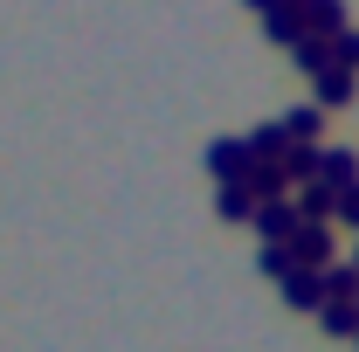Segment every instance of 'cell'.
I'll list each match as a JSON object with an SVG mask.
<instances>
[{
  "label": "cell",
  "instance_id": "1",
  "mask_svg": "<svg viewBox=\"0 0 359 352\" xmlns=\"http://www.w3.org/2000/svg\"><path fill=\"white\" fill-rule=\"evenodd\" d=\"M297 269H325L332 263V221H297V235L283 242Z\"/></svg>",
  "mask_w": 359,
  "mask_h": 352
},
{
  "label": "cell",
  "instance_id": "2",
  "mask_svg": "<svg viewBox=\"0 0 359 352\" xmlns=\"http://www.w3.org/2000/svg\"><path fill=\"white\" fill-rule=\"evenodd\" d=\"M249 221H256V235H263V242H290V235H297V221H304V215H297V201L283 194V201H263V208H256Z\"/></svg>",
  "mask_w": 359,
  "mask_h": 352
},
{
  "label": "cell",
  "instance_id": "3",
  "mask_svg": "<svg viewBox=\"0 0 359 352\" xmlns=\"http://www.w3.org/2000/svg\"><path fill=\"white\" fill-rule=\"evenodd\" d=\"M318 180H325L332 194H346V187L359 180V152L353 145H318Z\"/></svg>",
  "mask_w": 359,
  "mask_h": 352
},
{
  "label": "cell",
  "instance_id": "4",
  "mask_svg": "<svg viewBox=\"0 0 359 352\" xmlns=\"http://www.w3.org/2000/svg\"><path fill=\"white\" fill-rule=\"evenodd\" d=\"M276 290H283L290 311H325V276H318V269H290Z\"/></svg>",
  "mask_w": 359,
  "mask_h": 352
},
{
  "label": "cell",
  "instance_id": "5",
  "mask_svg": "<svg viewBox=\"0 0 359 352\" xmlns=\"http://www.w3.org/2000/svg\"><path fill=\"white\" fill-rule=\"evenodd\" d=\"M297 14H304V35H318V42H332L339 28H353L346 21V0H304Z\"/></svg>",
  "mask_w": 359,
  "mask_h": 352
},
{
  "label": "cell",
  "instance_id": "6",
  "mask_svg": "<svg viewBox=\"0 0 359 352\" xmlns=\"http://www.w3.org/2000/svg\"><path fill=\"white\" fill-rule=\"evenodd\" d=\"M311 104H318V111L353 104V69H339V62H332V69H318V76H311Z\"/></svg>",
  "mask_w": 359,
  "mask_h": 352
},
{
  "label": "cell",
  "instance_id": "7",
  "mask_svg": "<svg viewBox=\"0 0 359 352\" xmlns=\"http://www.w3.org/2000/svg\"><path fill=\"white\" fill-rule=\"evenodd\" d=\"M242 166H249V145L242 138H208V173L215 180H242Z\"/></svg>",
  "mask_w": 359,
  "mask_h": 352
},
{
  "label": "cell",
  "instance_id": "8",
  "mask_svg": "<svg viewBox=\"0 0 359 352\" xmlns=\"http://www.w3.org/2000/svg\"><path fill=\"white\" fill-rule=\"evenodd\" d=\"M276 125H283L290 145H325V111H318V104H297V111H290V118H276Z\"/></svg>",
  "mask_w": 359,
  "mask_h": 352
},
{
  "label": "cell",
  "instance_id": "9",
  "mask_svg": "<svg viewBox=\"0 0 359 352\" xmlns=\"http://www.w3.org/2000/svg\"><path fill=\"white\" fill-rule=\"evenodd\" d=\"M242 145H249V159H263V166H276V159L290 152V138H283V125H276V118H263V125L242 138Z\"/></svg>",
  "mask_w": 359,
  "mask_h": 352
},
{
  "label": "cell",
  "instance_id": "10",
  "mask_svg": "<svg viewBox=\"0 0 359 352\" xmlns=\"http://www.w3.org/2000/svg\"><path fill=\"white\" fill-rule=\"evenodd\" d=\"M325 304H359V269L353 263H325Z\"/></svg>",
  "mask_w": 359,
  "mask_h": 352
},
{
  "label": "cell",
  "instance_id": "11",
  "mask_svg": "<svg viewBox=\"0 0 359 352\" xmlns=\"http://www.w3.org/2000/svg\"><path fill=\"white\" fill-rule=\"evenodd\" d=\"M263 35H269V42H290V48H297V35H304V14H297L290 0H276V7L263 14Z\"/></svg>",
  "mask_w": 359,
  "mask_h": 352
},
{
  "label": "cell",
  "instance_id": "12",
  "mask_svg": "<svg viewBox=\"0 0 359 352\" xmlns=\"http://www.w3.org/2000/svg\"><path fill=\"white\" fill-rule=\"evenodd\" d=\"M215 215H222V221H249V215H256V201H249V187H242V180H222Z\"/></svg>",
  "mask_w": 359,
  "mask_h": 352
},
{
  "label": "cell",
  "instance_id": "13",
  "mask_svg": "<svg viewBox=\"0 0 359 352\" xmlns=\"http://www.w3.org/2000/svg\"><path fill=\"white\" fill-rule=\"evenodd\" d=\"M318 332H332V339H359V304H325V311H318Z\"/></svg>",
  "mask_w": 359,
  "mask_h": 352
},
{
  "label": "cell",
  "instance_id": "14",
  "mask_svg": "<svg viewBox=\"0 0 359 352\" xmlns=\"http://www.w3.org/2000/svg\"><path fill=\"white\" fill-rule=\"evenodd\" d=\"M290 55H297V69H304V76L332 69V42H318V35H297V48H290Z\"/></svg>",
  "mask_w": 359,
  "mask_h": 352
},
{
  "label": "cell",
  "instance_id": "15",
  "mask_svg": "<svg viewBox=\"0 0 359 352\" xmlns=\"http://www.w3.org/2000/svg\"><path fill=\"white\" fill-rule=\"evenodd\" d=\"M256 269H263L269 283H283L297 263H290V249H283V242H263V249H256Z\"/></svg>",
  "mask_w": 359,
  "mask_h": 352
},
{
  "label": "cell",
  "instance_id": "16",
  "mask_svg": "<svg viewBox=\"0 0 359 352\" xmlns=\"http://www.w3.org/2000/svg\"><path fill=\"white\" fill-rule=\"evenodd\" d=\"M332 62L339 69H359V28H339L332 35Z\"/></svg>",
  "mask_w": 359,
  "mask_h": 352
},
{
  "label": "cell",
  "instance_id": "17",
  "mask_svg": "<svg viewBox=\"0 0 359 352\" xmlns=\"http://www.w3.org/2000/svg\"><path fill=\"white\" fill-rule=\"evenodd\" d=\"M332 215L346 221V228H359V180H353V187H346V194H339V208H332Z\"/></svg>",
  "mask_w": 359,
  "mask_h": 352
},
{
  "label": "cell",
  "instance_id": "18",
  "mask_svg": "<svg viewBox=\"0 0 359 352\" xmlns=\"http://www.w3.org/2000/svg\"><path fill=\"white\" fill-rule=\"evenodd\" d=\"M242 7H256V14H269V7H276V0H242Z\"/></svg>",
  "mask_w": 359,
  "mask_h": 352
},
{
  "label": "cell",
  "instance_id": "19",
  "mask_svg": "<svg viewBox=\"0 0 359 352\" xmlns=\"http://www.w3.org/2000/svg\"><path fill=\"white\" fill-rule=\"evenodd\" d=\"M353 269H359V242H353Z\"/></svg>",
  "mask_w": 359,
  "mask_h": 352
},
{
  "label": "cell",
  "instance_id": "20",
  "mask_svg": "<svg viewBox=\"0 0 359 352\" xmlns=\"http://www.w3.org/2000/svg\"><path fill=\"white\" fill-rule=\"evenodd\" d=\"M290 7H304V0H290Z\"/></svg>",
  "mask_w": 359,
  "mask_h": 352
},
{
  "label": "cell",
  "instance_id": "21",
  "mask_svg": "<svg viewBox=\"0 0 359 352\" xmlns=\"http://www.w3.org/2000/svg\"><path fill=\"white\" fill-rule=\"evenodd\" d=\"M353 346H359V339H353Z\"/></svg>",
  "mask_w": 359,
  "mask_h": 352
}]
</instances>
